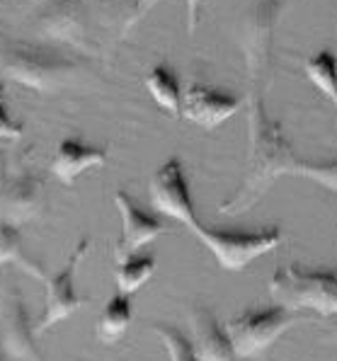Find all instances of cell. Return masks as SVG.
<instances>
[{"instance_id": "26", "label": "cell", "mask_w": 337, "mask_h": 361, "mask_svg": "<svg viewBox=\"0 0 337 361\" xmlns=\"http://www.w3.org/2000/svg\"><path fill=\"white\" fill-rule=\"evenodd\" d=\"M330 337H333V342H337V318H335V323L330 325Z\"/></svg>"}, {"instance_id": "18", "label": "cell", "mask_w": 337, "mask_h": 361, "mask_svg": "<svg viewBox=\"0 0 337 361\" xmlns=\"http://www.w3.org/2000/svg\"><path fill=\"white\" fill-rule=\"evenodd\" d=\"M146 90L151 92V97L156 99L160 109H165L168 114L180 116L182 112V90L180 78L175 71H170L165 63L153 66L146 73Z\"/></svg>"}, {"instance_id": "28", "label": "cell", "mask_w": 337, "mask_h": 361, "mask_svg": "<svg viewBox=\"0 0 337 361\" xmlns=\"http://www.w3.org/2000/svg\"><path fill=\"white\" fill-rule=\"evenodd\" d=\"M39 3H44V0H39Z\"/></svg>"}, {"instance_id": "8", "label": "cell", "mask_w": 337, "mask_h": 361, "mask_svg": "<svg viewBox=\"0 0 337 361\" xmlns=\"http://www.w3.org/2000/svg\"><path fill=\"white\" fill-rule=\"evenodd\" d=\"M0 349L18 361H47L35 340L25 293L10 276H0Z\"/></svg>"}, {"instance_id": "19", "label": "cell", "mask_w": 337, "mask_h": 361, "mask_svg": "<svg viewBox=\"0 0 337 361\" xmlns=\"http://www.w3.org/2000/svg\"><path fill=\"white\" fill-rule=\"evenodd\" d=\"M0 264L20 267L25 274L35 276V279L44 269V267L25 250L20 228L15 224H10V221H0Z\"/></svg>"}, {"instance_id": "13", "label": "cell", "mask_w": 337, "mask_h": 361, "mask_svg": "<svg viewBox=\"0 0 337 361\" xmlns=\"http://www.w3.org/2000/svg\"><path fill=\"white\" fill-rule=\"evenodd\" d=\"M47 8L37 20V32L51 42L71 47L87 44V15L85 0H44Z\"/></svg>"}, {"instance_id": "5", "label": "cell", "mask_w": 337, "mask_h": 361, "mask_svg": "<svg viewBox=\"0 0 337 361\" xmlns=\"http://www.w3.org/2000/svg\"><path fill=\"white\" fill-rule=\"evenodd\" d=\"M195 238L214 255L221 269L240 271L250 267L255 259L269 255L284 243V231L277 224L264 226L257 231H226L209 228L204 224H195L190 228Z\"/></svg>"}, {"instance_id": "23", "label": "cell", "mask_w": 337, "mask_h": 361, "mask_svg": "<svg viewBox=\"0 0 337 361\" xmlns=\"http://www.w3.org/2000/svg\"><path fill=\"white\" fill-rule=\"evenodd\" d=\"M158 3L160 0H129L124 8V20H121V35H129Z\"/></svg>"}, {"instance_id": "20", "label": "cell", "mask_w": 337, "mask_h": 361, "mask_svg": "<svg viewBox=\"0 0 337 361\" xmlns=\"http://www.w3.org/2000/svg\"><path fill=\"white\" fill-rule=\"evenodd\" d=\"M303 73L333 102L337 112V56L330 49H320L303 59Z\"/></svg>"}, {"instance_id": "3", "label": "cell", "mask_w": 337, "mask_h": 361, "mask_svg": "<svg viewBox=\"0 0 337 361\" xmlns=\"http://www.w3.org/2000/svg\"><path fill=\"white\" fill-rule=\"evenodd\" d=\"M0 75L30 90H56L73 80L75 63L47 47H32L0 35Z\"/></svg>"}, {"instance_id": "24", "label": "cell", "mask_w": 337, "mask_h": 361, "mask_svg": "<svg viewBox=\"0 0 337 361\" xmlns=\"http://www.w3.org/2000/svg\"><path fill=\"white\" fill-rule=\"evenodd\" d=\"M20 136H22V124L10 116L8 104H5V87L0 82V141H15Z\"/></svg>"}, {"instance_id": "27", "label": "cell", "mask_w": 337, "mask_h": 361, "mask_svg": "<svg viewBox=\"0 0 337 361\" xmlns=\"http://www.w3.org/2000/svg\"><path fill=\"white\" fill-rule=\"evenodd\" d=\"M0 352H3V349H0ZM0 361H3V357H0Z\"/></svg>"}, {"instance_id": "16", "label": "cell", "mask_w": 337, "mask_h": 361, "mask_svg": "<svg viewBox=\"0 0 337 361\" xmlns=\"http://www.w3.org/2000/svg\"><path fill=\"white\" fill-rule=\"evenodd\" d=\"M117 255V267H114V281L117 291L131 293L134 296L141 286H146L153 279L158 269V259L148 250H134V252H114Z\"/></svg>"}, {"instance_id": "17", "label": "cell", "mask_w": 337, "mask_h": 361, "mask_svg": "<svg viewBox=\"0 0 337 361\" xmlns=\"http://www.w3.org/2000/svg\"><path fill=\"white\" fill-rule=\"evenodd\" d=\"M131 320H134V301H131V293L114 291L112 296H109V301L104 303L102 313H99L95 332L102 342H117L126 335Z\"/></svg>"}, {"instance_id": "15", "label": "cell", "mask_w": 337, "mask_h": 361, "mask_svg": "<svg viewBox=\"0 0 337 361\" xmlns=\"http://www.w3.org/2000/svg\"><path fill=\"white\" fill-rule=\"evenodd\" d=\"M109 160L107 148L92 146L78 136H66L59 141L56 153L51 158V172L61 185L71 187L82 172L92 168H104Z\"/></svg>"}, {"instance_id": "1", "label": "cell", "mask_w": 337, "mask_h": 361, "mask_svg": "<svg viewBox=\"0 0 337 361\" xmlns=\"http://www.w3.org/2000/svg\"><path fill=\"white\" fill-rule=\"evenodd\" d=\"M247 136H250L247 170L238 190L219 204V214L223 216H240L250 211L269 192L274 180H279L281 175H291L298 163L281 124L267 114L262 95L255 92L247 95Z\"/></svg>"}, {"instance_id": "7", "label": "cell", "mask_w": 337, "mask_h": 361, "mask_svg": "<svg viewBox=\"0 0 337 361\" xmlns=\"http://www.w3.org/2000/svg\"><path fill=\"white\" fill-rule=\"evenodd\" d=\"M90 247V238H80V243L73 247V252L68 255L66 264L61 267L56 274H47L44 269L39 271L37 281H42L47 286V303H44L39 320L35 323V335H42L49 327L63 323V320H68L71 315H75L80 308L87 305V296H80L75 291V276H78V267L87 257Z\"/></svg>"}, {"instance_id": "22", "label": "cell", "mask_w": 337, "mask_h": 361, "mask_svg": "<svg viewBox=\"0 0 337 361\" xmlns=\"http://www.w3.org/2000/svg\"><path fill=\"white\" fill-rule=\"evenodd\" d=\"M291 175L306 177V180L316 182V185L337 194V158L328 160V163H306V160H298L294 170H291Z\"/></svg>"}, {"instance_id": "9", "label": "cell", "mask_w": 337, "mask_h": 361, "mask_svg": "<svg viewBox=\"0 0 337 361\" xmlns=\"http://www.w3.org/2000/svg\"><path fill=\"white\" fill-rule=\"evenodd\" d=\"M148 197H151L153 209L160 216H165V219L178 221V224L187 226V228L199 224L195 202H192L190 180H187V172H185V163H182V158H178V155H170L151 175Z\"/></svg>"}, {"instance_id": "6", "label": "cell", "mask_w": 337, "mask_h": 361, "mask_svg": "<svg viewBox=\"0 0 337 361\" xmlns=\"http://www.w3.org/2000/svg\"><path fill=\"white\" fill-rule=\"evenodd\" d=\"M296 310H289L284 305L274 303L267 308H247L240 315L226 320L233 349L238 359H255L262 352H267L279 337H284L298 323Z\"/></svg>"}, {"instance_id": "10", "label": "cell", "mask_w": 337, "mask_h": 361, "mask_svg": "<svg viewBox=\"0 0 337 361\" xmlns=\"http://www.w3.org/2000/svg\"><path fill=\"white\" fill-rule=\"evenodd\" d=\"M44 214V180L32 170L5 175L0 165V219L10 224L35 221Z\"/></svg>"}, {"instance_id": "2", "label": "cell", "mask_w": 337, "mask_h": 361, "mask_svg": "<svg viewBox=\"0 0 337 361\" xmlns=\"http://www.w3.org/2000/svg\"><path fill=\"white\" fill-rule=\"evenodd\" d=\"M269 296L289 310H311L320 318H337V271L298 262L277 267L269 279Z\"/></svg>"}, {"instance_id": "25", "label": "cell", "mask_w": 337, "mask_h": 361, "mask_svg": "<svg viewBox=\"0 0 337 361\" xmlns=\"http://www.w3.org/2000/svg\"><path fill=\"white\" fill-rule=\"evenodd\" d=\"M185 3H187V27H190V35H195L204 0H185Z\"/></svg>"}, {"instance_id": "12", "label": "cell", "mask_w": 337, "mask_h": 361, "mask_svg": "<svg viewBox=\"0 0 337 361\" xmlns=\"http://www.w3.org/2000/svg\"><path fill=\"white\" fill-rule=\"evenodd\" d=\"M114 207H117L121 216V240L114 252H134V250L148 247L153 240H158L160 235L170 233L168 226L163 224V219L151 211L141 209L134 202L129 192L119 190L114 192Z\"/></svg>"}, {"instance_id": "21", "label": "cell", "mask_w": 337, "mask_h": 361, "mask_svg": "<svg viewBox=\"0 0 337 361\" xmlns=\"http://www.w3.org/2000/svg\"><path fill=\"white\" fill-rule=\"evenodd\" d=\"M151 330L158 335V340L163 342L165 352H168L170 361H199L195 349L190 344V337H185L175 325L168 323H153Z\"/></svg>"}, {"instance_id": "11", "label": "cell", "mask_w": 337, "mask_h": 361, "mask_svg": "<svg viewBox=\"0 0 337 361\" xmlns=\"http://www.w3.org/2000/svg\"><path fill=\"white\" fill-rule=\"evenodd\" d=\"M243 99L233 92L216 90V87L190 82L182 90V112L180 116L202 129H216L233 114H238Z\"/></svg>"}, {"instance_id": "4", "label": "cell", "mask_w": 337, "mask_h": 361, "mask_svg": "<svg viewBox=\"0 0 337 361\" xmlns=\"http://www.w3.org/2000/svg\"><path fill=\"white\" fill-rule=\"evenodd\" d=\"M284 13V0H255L243 15L238 44L245 61V73L250 82V92L262 95L259 87L264 85L269 75L274 54V37H277V25Z\"/></svg>"}, {"instance_id": "14", "label": "cell", "mask_w": 337, "mask_h": 361, "mask_svg": "<svg viewBox=\"0 0 337 361\" xmlns=\"http://www.w3.org/2000/svg\"><path fill=\"white\" fill-rule=\"evenodd\" d=\"M190 318V344L199 361H238L226 327L219 323L216 315L204 305H195L187 313Z\"/></svg>"}]
</instances>
